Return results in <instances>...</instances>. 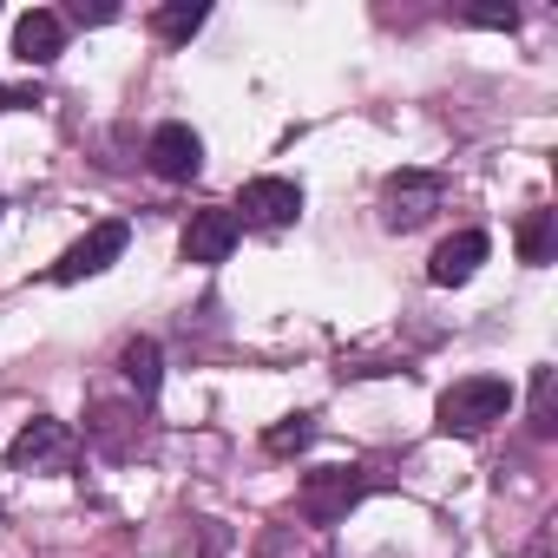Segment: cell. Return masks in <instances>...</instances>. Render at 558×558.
Here are the masks:
<instances>
[{
	"instance_id": "obj_1",
	"label": "cell",
	"mask_w": 558,
	"mask_h": 558,
	"mask_svg": "<svg viewBox=\"0 0 558 558\" xmlns=\"http://www.w3.org/2000/svg\"><path fill=\"white\" fill-rule=\"evenodd\" d=\"M440 434H460V440H473V434H486L493 421H506L512 414V388L499 381V375H466V381H453L447 395H440Z\"/></svg>"
},
{
	"instance_id": "obj_2",
	"label": "cell",
	"mask_w": 558,
	"mask_h": 558,
	"mask_svg": "<svg viewBox=\"0 0 558 558\" xmlns=\"http://www.w3.org/2000/svg\"><path fill=\"white\" fill-rule=\"evenodd\" d=\"M362 493H368V473L362 466H316L303 480V493H296V512L310 525H342L362 506Z\"/></svg>"
},
{
	"instance_id": "obj_3",
	"label": "cell",
	"mask_w": 558,
	"mask_h": 558,
	"mask_svg": "<svg viewBox=\"0 0 558 558\" xmlns=\"http://www.w3.org/2000/svg\"><path fill=\"white\" fill-rule=\"evenodd\" d=\"M80 460V434L66 427V421H53V414H34L21 434H14V447H8V466L14 473H66Z\"/></svg>"
},
{
	"instance_id": "obj_4",
	"label": "cell",
	"mask_w": 558,
	"mask_h": 558,
	"mask_svg": "<svg viewBox=\"0 0 558 558\" xmlns=\"http://www.w3.org/2000/svg\"><path fill=\"white\" fill-rule=\"evenodd\" d=\"M440 204H447V178L440 171H395L388 191H381V223L388 230H421Z\"/></svg>"
},
{
	"instance_id": "obj_5",
	"label": "cell",
	"mask_w": 558,
	"mask_h": 558,
	"mask_svg": "<svg viewBox=\"0 0 558 558\" xmlns=\"http://www.w3.org/2000/svg\"><path fill=\"white\" fill-rule=\"evenodd\" d=\"M125 243H132V230L112 217V223H93L60 263H53V283H86V276H99V269H112L119 256H125Z\"/></svg>"
},
{
	"instance_id": "obj_6",
	"label": "cell",
	"mask_w": 558,
	"mask_h": 558,
	"mask_svg": "<svg viewBox=\"0 0 558 558\" xmlns=\"http://www.w3.org/2000/svg\"><path fill=\"white\" fill-rule=\"evenodd\" d=\"M236 223H256V230H283V223H296L303 217V191L290 184V178H250L243 184V197H236Z\"/></svg>"
},
{
	"instance_id": "obj_7",
	"label": "cell",
	"mask_w": 558,
	"mask_h": 558,
	"mask_svg": "<svg viewBox=\"0 0 558 558\" xmlns=\"http://www.w3.org/2000/svg\"><path fill=\"white\" fill-rule=\"evenodd\" d=\"M145 165L165 178V184H191L204 171V138L191 125H158L151 145H145Z\"/></svg>"
},
{
	"instance_id": "obj_8",
	"label": "cell",
	"mask_w": 558,
	"mask_h": 558,
	"mask_svg": "<svg viewBox=\"0 0 558 558\" xmlns=\"http://www.w3.org/2000/svg\"><path fill=\"white\" fill-rule=\"evenodd\" d=\"M86 447L106 453V460H132V453H138V408H125V401H93V414H86Z\"/></svg>"
},
{
	"instance_id": "obj_9",
	"label": "cell",
	"mask_w": 558,
	"mask_h": 558,
	"mask_svg": "<svg viewBox=\"0 0 558 558\" xmlns=\"http://www.w3.org/2000/svg\"><path fill=\"white\" fill-rule=\"evenodd\" d=\"M486 230H460V236H447L440 250H434V263H427V283L434 290H460V283H473V269L486 263Z\"/></svg>"
},
{
	"instance_id": "obj_10",
	"label": "cell",
	"mask_w": 558,
	"mask_h": 558,
	"mask_svg": "<svg viewBox=\"0 0 558 558\" xmlns=\"http://www.w3.org/2000/svg\"><path fill=\"white\" fill-rule=\"evenodd\" d=\"M236 236H243L236 210H197V217L184 223V256H191V263H223V256L236 250Z\"/></svg>"
},
{
	"instance_id": "obj_11",
	"label": "cell",
	"mask_w": 558,
	"mask_h": 558,
	"mask_svg": "<svg viewBox=\"0 0 558 558\" xmlns=\"http://www.w3.org/2000/svg\"><path fill=\"white\" fill-rule=\"evenodd\" d=\"M60 47H66V21H60L53 8L21 14V27H14V53H21L27 66H53V60H60Z\"/></svg>"
},
{
	"instance_id": "obj_12",
	"label": "cell",
	"mask_w": 558,
	"mask_h": 558,
	"mask_svg": "<svg viewBox=\"0 0 558 558\" xmlns=\"http://www.w3.org/2000/svg\"><path fill=\"white\" fill-rule=\"evenodd\" d=\"M119 368H125V381L138 388V401H151L158 381H165V349H158L151 336H132V342L119 349Z\"/></svg>"
},
{
	"instance_id": "obj_13",
	"label": "cell",
	"mask_w": 558,
	"mask_h": 558,
	"mask_svg": "<svg viewBox=\"0 0 558 558\" xmlns=\"http://www.w3.org/2000/svg\"><path fill=\"white\" fill-rule=\"evenodd\" d=\"M204 21H210V8H204V0H171V8H158V14H151V34L178 47V40H191Z\"/></svg>"
},
{
	"instance_id": "obj_14",
	"label": "cell",
	"mask_w": 558,
	"mask_h": 558,
	"mask_svg": "<svg viewBox=\"0 0 558 558\" xmlns=\"http://www.w3.org/2000/svg\"><path fill=\"white\" fill-rule=\"evenodd\" d=\"M519 256H525V263H551V210H525V223H519Z\"/></svg>"
},
{
	"instance_id": "obj_15",
	"label": "cell",
	"mask_w": 558,
	"mask_h": 558,
	"mask_svg": "<svg viewBox=\"0 0 558 558\" xmlns=\"http://www.w3.org/2000/svg\"><path fill=\"white\" fill-rule=\"evenodd\" d=\"M310 440H316V421H310V414H290V421H276V427L263 434L269 453H303Z\"/></svg>"
},
{
	"instance_id": "obj_16",
	"label": "cell",
	"mask_w": 558,
	"mask_h": 558,
	"mask_svg": "<svg viewBox=\"0 0 558 558\" xmlns=\"http://www.w3.org/2000/svg\"><path fill=\"white\" fill-rule=\"evenodd\" d=\"M551 388H558V375H551V368H538V375H532V427H538V434H551V427H558V421H551Z\"/></svg>"
},
{
	"instance_id": "obj_17",
	"label": "cell",
	"mask_w": 558,
	"mask_h": 558,
	"mask_svg": "<svg viewBox=\"0 0 558 558\" xmlns=\"http://www.w3.org/2000/svg\"><path fill=\"white\" fill-rule=\"evenodd\" d=\"M466 21H473V27H499V34H512V27H519V8H512V0H506V8H466Z\"/></svg>"
},
{
	"instance_id": "obj_18",
	"label": "cell",
	"mask_w": 558,
	"mask_h": 558,
	"mask_svg": "<svg viewBox=\"0 0 558 558\" xmlns=\"http://www.w3.org/2000/svg\"><path fill=\"white\" fill-rule=\"evenodd\" d=\"M73 21H80V27H106V21H119V8H112V0H93V8L80 0V8H73Z\"/></svg>"
}]
</instances>
